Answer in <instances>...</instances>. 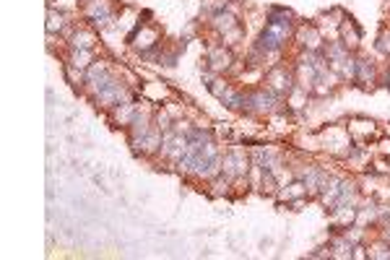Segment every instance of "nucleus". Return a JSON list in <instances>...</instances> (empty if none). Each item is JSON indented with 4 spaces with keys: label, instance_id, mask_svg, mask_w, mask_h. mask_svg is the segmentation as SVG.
<instances>
[{
    "label": "nucleus",
    "instance_id": "nucleus-1",
    "mask_svg": "<svg viewBox=\"0 0 390 260\" xmlns=\"http://www.w3.org/2000/svg\"><path fill=\"white\" fill-rule=\"evenodd\" d=\"M292 84H294V78L286 73L284 68H273V71L268 73V88H271V91H276V94H289Z\"/></svg>",
    "mask_w": 390,
    "mask_h": 260
},
{
    "label": "nucleus",
    "instance_id": "nucleus-2",
    "mask_svg": "<svg viewBox=\"0 0 390 260\" xmlns=\"http://www.w3.org/2000/svg\"><path fill=\"white\" fill-rule=\"evenodd\" d=\"M221 167H224V174L232 179V177H239V174H245L247 172V159L239 151H232L229 156H224V162H221Z\"/></svg>",
    "mask_w": 390,
    "mask_h": 260
},
{
    "label": "nucleus",
    "instance_id": "nucleus-3",
    "mask_svg": "<svg viewBox=\"0 0 390 260\" xmlns=\"http://www.w3.org/2000/svg\"><path fill=\"white\" fill-rule=\"evenodd\" d=\"M296 39H299L307 50H312V52L320 50V42H323V39H320V34H317V29H312V26H302L299 34H296Z\"/></svg>",
    "mask_w": 390,
    "mask_h": 260
},
{
    "label": "nucleus",
    "instance_id": "nucleus-4",
    "mask_svg": "<svg viewBox=\"0 0 390 260\" xmlns=\"http://www.w3.org/2000/svg\"><path fill=\"white\" fill-rule=\"evenodd\" d=\"M208 63H211L213 71H226V68L232 65V55H229V50H224V47H216L208 55Z\"/></svg>",
    "mask_w": 390,
    "mask_h": 260
},
{
    "label": "nucleus",
    "instance_id": "nucleus-5",
    "mask_svg": "<svg viewBox=\"0 0 390 260\" xmlns=\"http://www.w3.org/2000/svg\"><path fill=\"white\" fill-rule=\"evenodd\" d=\"M213 24L216 29H221L224 34H229L232 29H237V21L232 13H226V10H216V16H213Z\"/></svg>",
    "mask_w": 390,
    "mask_h": 260
},
{
    "label": "nucleus",
    "instance_id": "nucleus-6",
    "mask_svg": "<svg viewBox=\"0 0 390 260\" xmlns=\"http://www.w3.org/2000/svg\"><path fill=\"white\" fill-rule=\"evenodd\" d=\"M372 78H375V68L370 65V60H357V81L372 84Z\"/></svg>",
    "mask_w": 390,
    "mask_h": 260
},
{
    "label": "nucleus",
    "instance_id": "nucleus-7",
    "mask_svg": "<svg viewBox=\"0 0 390 260\" xmlns=\"http://www.w3.org/2000/svg\"><path fill=\"white\" fill-rule=\"evenodd\" d=\"M341 34H343V44H346V47H357V44H359V31H357V26H354L351 21L341 26Z\"/></svg>",
    "mask_w": 390,
    "mask_h": 260
},
{
    "label": "nucleus",
    "instance_id": "nucleus-8",
    "mask_svg": "<svg viewBox=\"0 0 390 260\" xmlns=\"http://www.w3.org/2000/svg\"><path fill=\"white\" fill-rule=\"evenodd\" d=\"M73 47H76V50H89V47H91V34H84V31L78 34V31H76V34H73Z\"/></svg>",
    "mask_w": 390,
    "mask_h": 260
},
{
    "label": "nucleus",
    "instance_id": "nucleus-9",
    "mask_svg": "<svg viewBox=\"0 0 390 260\" xmlns=\"http://www.w3.org/2000/svg\"><path fill=\"white\" fill-rule=\"evenodd\" d=\"M341 71H343V76H349V78H357V60H354V58L341 60Z\"/></svg>",
    "mask_w": 390,
    "mask_h": 260
},
{
    "label": "nucleus",
    "instance_id": "nucleus-10",
    "mask_svg": "<svg viewBox=\"0 0 390 260\" xmlns=\"http://www.w3.org/2000/svg\"><path fill=\"white\" fill-rule=\"evenodd\" d=\"M86 65H89V50H76L73 68H86Z\"/></svg>",
    "mask_w": 390,
    "mask_h": 260
},
{
    "label": "nucleus",
    "instance_id": "nucleus-11",
    "mask_svg": "<svg viewBox=\"0 0 390 260\" xmlns=\"http://www.w3.org/2000/svg\"><path fill=\"white\" fill-rule=\"evenodd\" d=\"M63 26V16H55V13H50V24H47V31L52 34L55 29H60Z\"/></svg>",
    "mask_w": 390,
    "mask_h": 260
},
{
    "label": "nucleus",
    "instance_id": "nucleus-12",
    "mask_svg": "<svg viewBox=\"0 0 390 260\" xmlns=\"http://www.w3.org/2000/svg\"><path fill=\"white\" fill-rule=\"evenodd\" d=\"M370 255L372 258H390V250H388V247H383V245H375Z\"/></svg>",
    "mask_w": 390,
    "mask_h": 260
},
{
    "label": "nucleus",
    "instance_id": "nucleus-13",
    "mask_svg": "<svg viewBox=\"0 0 390 260\" xmlns=\"http://www.w3.org/2000/svg\"><path fill=\"white\" fill-rule=\"evenodd\" d=\"M380 50L390 52V34H383V37H380Z\"/></svg>",
    "mask_w": 390,
    "mask_h": 260
},
{
    "label": "nucleus",
    "instance_id": "nucleus-14",
    "mask_svg": "<svg viewBox=\"0 0 390 260\" xmlns=\"http://www.w3.org/2000/svg\"><path fill=\"white\" fill-rule=\"evenodd\" d=\"M385 237H388V240H390V224H388V229H385Z\"/></svg>",
    "mask_w": 390,
    "mask_h": 260
}]
</instances>
